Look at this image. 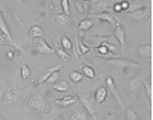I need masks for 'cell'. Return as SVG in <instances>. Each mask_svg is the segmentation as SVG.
I'll use <instances>...</instances> for the list:
<instances>
[{
    "mask_svg": "<svg viewBox=\"0 0 153 120\" xmlns=\"http://www.w3.org/2000/svg\"><path fill=\"white\" fill-rule=\"evenodd\" d=\"M125 16H126V19H129L130 23H133V24H144L151 20V11H148L146 8H143V10H138V11H136V12L126 13Z\"/></svg>",
    "mask_w": 153,
    "mask_h": 120,
    "instance_id": "obj_3",
    "label": "cell"
},
{
    "mask_svg": "<svg viewBox=\"0 0 153 120\" xmlns=\"http://www.w3.org/2000/svg\"><path fill=\"white\" fill-rule=\"evenodd\" d=\"M54 53H56V56L58 58H61L62 60H63V63H67L70 60V55L66 52L65 50H62L61 47H59L58 44H55V48H54Z\"/></svg>",
    "mask_w": 153,
    "mask_h": 120,
    "instance_id": "obj_17",
    "label": "cell"
},
{
    "mask_svg": "<svg viewBox=\"0 0 153 120\" xmlns=\"http://www.w3.org/2000/svg\"><path fill=\"white\" fill-rule=\"evenodd\" d=\"M105 120H122V119H121V116H120L117 112L110 111V112H108L105 115Z\"/></svg>",
    "mask_w": 153,
    "mask_h": 120,
    "instance_id": "obj_34",
    "label": "cell"
},
{
    "mask_svg": "<svg viewBox=\"0 0 153 120\" xmlns=\"http://www.w3.org/2000/svg\"><path fill=\"white\" fill-rule=\"evenodd\" d=\"M93 26H94V21L91 19H83L78 24V31H89Z\"/></svg>",
    "mask_w": 153,
    "mask_h": 120,
    "instance_id": "obj_19",
    "label": "cell"
},
{
    "mask_svg": "<svg viewBox=\"0 0 153 120\" xmlns=\"http://www.w3.org/2000/svg\"><path fill=\"white\" fill-rule=\"evenodd\" d=\"M78 48H79V52H81V55H82V56H83V55H86V53L90 51V47H87V45H85L83 43L81 42V40H79V42H78Z\"/></svg>",
    "mask_w": 153,
    "mask_h": 120,
    "instance_id": "obj_36",
    "label": "cell"
},
{
    "mask_svg": "<svg viewBox=\"0 0 153 120\" xmlns=\"http://www.w3.org/2000/svg\"><path fill=\"white\" fill-rule=\"evenodd\" d=\"M137 52L143 58H152V44L151 43H146V44L140 45Z\"/></svg>",
    "mask_w": 153,
    "mask_h": 120,
    "instance_id": "obj_16",
    "label": "cell"
},
{
    "mask_svg": "<svg viewBox=\"0 0 153 120\" xmlns=\"http://www.w3.org/2000/svg\"><path fill=\"white\" fill-rule=\"evenodd\" d=\"M24 107H26V110L35 111V112H45V113L51 112V108H50V105H48L47 100L38 94L28 97V100L26 102Z\"/></svg>",
    "mask_w": 153,
    "mask_h": 120,
    "instance_id": "obj_1",
    "label": "cell"
},
{
    "mask_svg": "<svg viewBox=\"0 0 153 120\" xmlns=\"http://www.w3.org/2000/svg\"><path fill=\"white\" fill-rule=\"evenodd\" d=\"M53 88L55 89V91H58V92H67L69 91V84L66 83V81H58L56 84H54L53 86Z\"/></svg>",
    "mask_w": 153,
    "mask_h": 120,
    "instance_id": "obj_26",
    "label": "cell"
},
{
    "mask_svg": "<svg viewBox=\"0 0 153 120\" xmlns=\"http://www.w3.org/2000/svg\"><path fill=\"white\" fill-rule=\"evenodd\" d=\"M124 111H125V119H126V120H140V119H138L137 112H136L132 107L125 108Z\"/></svg>",
    "mask_w": 153,
    "mask_h": 120,
    "instance_id": "obj_24",
    "label": "cell"
},
{
    "mask_svg": "<svg viewBox=\"0 0 153 120\" xmlns=\"http://www.w3.org/2000/svg\"><path fill=\"white\" fill-rule=\"evenodd\" d=\"M109 11V4L103 0H97V1H90L89 12L90 15H98V13H105Z\"/></svg>",
    "mask_w": 153,
    "mask_h": 120,
    "instance_id": "obj_6",
    "label": "cell"
},
{
    "mask_svg": "<svg viewBox=\"0 0 153 120\" xmlns=\"http://www.w3.org/2000/svg\"><path fill=\"white\" fill-rule=\"evenodd\" d=\"M61 45H62V47H61L62 50H67V51L73 50L71 40H70L67 36H62V39H61Z\"/></svg>",
    "mask_w": 153,
    "mask_h": 120,
    "instance_id": "obj_28",
    "label": "cell"
},
{
    "mask_svg": "<svg viewBox=\"0 0 153 120\" xmlns=\"http://www.w3.org/2000/svg\"><path fill=\"white\" fill-rule=\"evenodd\" d=\"M34 50L36 51L38 53H42V55H51L54 53V50L47 44V42L43 39L35 40L34 42Z\"/></svg>",
    "mask_w": 153,
    "mask_h": 120,
    "instance_id": "obj_8",
    "label": "cell"
},
{
    "mask_svg": "<svg viewBox=\"0 0 153 120\" xmlns=\"http://www.w3.org/2000/svg\"><path fill=\"white\" fill-rule=\"evenodd\" d=\"M76 96H78L79 102L82 103V105L85 107V110L90 113L91 119L93 120H98L97 119V110H95V102L94 100H93L90 96H87V95L81 94V92H76Z\"/></svg>",
    "mask_w": 153,
    "mask_h": 120,
    "instance_id": "obj_5",
    "label": "cell"
},
{
    "mask_svg": "<svg viewBox=\"0 0 153 120\" xmlns=\"http://www.w3.org/2000/svg\"><path fill=\"white\" fill-rule=\"evenodd\" d=\"M30 76H31V70L28 68V65H27L26 63H23V64H22V78L28 79Z\"/></svg>",
    "mask_w": 153,
    "mask_h": 120,
    "instance_id": "obj_31",
    "label": "cell"
},
{
    "mask_svg": "<svg viewBox=\"0 0 153 120\" xmlns=\"http://www.w3.org/2000/svg\"><path fill=\"white\" fill-rule=\"evenodd\" d=\"M114 39H116V42L120 43L121 50H124L125 45H126V32L124 31V28L121 27L120 23H117L116 27H114Z\"/></svg>",
    "mask_w": 153,
    "mask_h": 120,
    "instance_id": "obj_9",
    "label": "cell"
},
{
    "mask_svg": "<svg viewBox=\"0 0 153 120\" xmlns=\"http://www.w3.org/2000/svg\"><path fill=\"white\" fill-rule=\"evenodd\" d=\"M89 5H90V1H76L75 3L76 11H78L79 13H87L89 12Z\"/></svg>",
    "mask_w": 153,
    "mask_h": 120,
    "instance_id": "obj_23",
    "label": "cell"
},
{
    "mask_svg": "<svg viewBox=\"0 0 153 120\" xmlns=\"http://www.w3.org/2000/svg\"><path fill=\"white\" fill-rule=\"evenodd\" d=\"M28 34L32 39H34V37H40V39H42L43 35H45V31H43L42 27H39V26H32L31 28H30Z\"/></svg>",
    "mask_w": 153,
    "mask_h": 120,
    "instance_id": "obj_20",
    "label": "cell"
},
{
    "mask_svg": "<svg viewBox=\"0 0 153 120\" xmlns=\"http://www.w3.org/2000/svg\"><path fill=\"white\" fill-rule=\"evenodd\" d=\"M69 78L73 83H79V81L83 80V75H82L81 72H78V71H71V72L69 73Z\"/></svg>",
    "mask_w": 153,
    "mask_h": 120,
    "instance_id": "obj_27",
    "label": "cell"
},
{
    "mask_svg": "<svg viewBox=\"0 0 153 120\" xmlns=\"http://www.w3.org/2000/svg\"><path fill=\"white\" fill-rule=\"evenodd\" d=\"M91 35H95V36H110L111 32L106 27H98L91 32Z\"/></svg>",
    "mask_w": 153,
    "mask_h": 120,
    "instance_id": "obj_25",
    "label": "cell"
},
{
    "mask_svg": "<svg viewBox=\"0 0 153 120\" xmlns=\"http://www.w3.org/2000/svg\"><path fill=\"white\" fill-rule=\"evenodd\" d=\"M120 4H121L122 12H126V11L129 10V1H122V3H120Z\"/></svg>",
    "mask_w": 153,
    "mask_h": 120,
    "instance_id": "obj_39",
    "label": "cell"
},
{
    "mask_svg": "<svg viewBox=\"0 0 153 120\" xmlns=\"http://www.w3.org/2000/svg\"><path fill=\"white\" fill-rule=\"evenodd\" d=\"M0 44H4V45H11L10 42H8V39L4 36V35L1 34V31H0Z\"/></svg>",
    "mask_w": 153,
    "mask_h": 120,
    "instance_id": "obj_38",
    "label": "cell"
},
{
    "mask_svg": "<svg viewBox=\"0 0 153 120\" xmlns=\"http://www.w3.org/2000/svg\"><path fill=\"white\" fill-rule=\"evenodd\" d=\"M56 120H61V119H56Z\"/></svg>",
    "mask_w": 153,
    "mask_h": 120,
    "instance_id": "obj_43",
    "label": "cell"
},
{
    "mask_svg": "<svg viewBox=\"0 0 153 120\" xmlns=\"http://www.w3.org/2000/svg\"><path fill=\"white\" fill-rule=\"evenodd\" d=\"M97 52H98V56H101V58H105V56H108V55L114 56L113 53L109 52V50L105 47V45H101V44L97 47ZM114 58H116V56H114Z\"/></svg>",
    "mask_w": 153,
    "mask_h": 120,
    "instance_id": "obj_29",
    "label": "cell"
},
{
    "mask_svg": "<svg viewBox=\"0 0 153 120\" xmlns=\"http://www.w3.org/2000/svg\"><path fill=\"white\" fill-rule=\"evenodd\" d=\"M144 87H145V92H146V97H148L149 103H152V95H153V91H152V79L149 76V79H146L144 81Z\"/></svg>",
    "mask_w": 153,
    "mask_h": 120,
    "instance_id": "obj_22",
    "label": "cell"
},
{
    "mask_svg": "<svg viewBox=\"0 0 153 120\" xmlns=\"http://www.w3.org/2000/svg\"><path fill=\"white\" fill-rule=\"evenodd\" d=\"M108 64H111L113 67L121 70L124 73L129 71V68H140V64L136 61H132L129 59H121V58H113V59H106Z\"/></svg>",
    "mask_w": 153,
    "mask_h": 120,
    "instance_id": "obj_2",
    "label": "cell"
},
{
    "mask_svg": "<svg viewBox=\"0 0 153 120\" xmlns=\"http://www.w3.org/2000/svg\"><path fill=\"white\" fill-rule=\"evenodd\" d=\"M24 96V92L20 91L18 88H8L5 91L4 96H3V103H4L5 107H10V105L18 103L22 97Z\"/></svg>",
    "mask_w": 153,
    "mask_h": 120,
    "instance_id": "obj_4",
    "label": "cell"
},
{
    "mask_svg": "<svg viewBox=\"0 0 153 120\" xmlns=\"http://www.w3.org/2000/svg\"><path fill=\"white\" fill-rule=\"evenodd\" d=\"M81 71H82V75L86 76L89 79H95V71L93 70L90 65H82L81 67Z\"/></svg>",
    "mask_w": 153,
    "mask_h": 120,
    "instance_id": "obj_21",
    "label": "cell"
},
{
    "mask_svg": "<svg viewBox=\"0 0 153 120\" xmlns=\"http://www.w3.org/2000/svg\"><path fill=\"white\" fill-rule=\"evenodd\" d=\"M55 104L61 105V107H70L71 104H74L76 102V97L75 96H63L61 99H55L54 100Z\"/></svg>",
    "mask_w": 153,
    "mask_h": 120,
    "instance_id": "obj_15",
    "label": "cell"
},
{
    "mask_svg": "<svg viewBox=\"0 0 153 120\" xmlns=\"http://www.w3.org/2000/svg\"><path fill=\"white\" fill-rule=\"evenodd\" d=\"M91 16H94V18L100 19V20H102V21H106L108 24H110V26H114V27H116V24L118 23V20H116V19H114V16L111 15V13H109V12L98 13V15H91Z\"/></svg>",
    "mask_w": 153,
    "mask_h": 120,
    "instance_id": "obj_14",
    "label": "cell"
},
{
    "mask_svg": "<svg viewBox=\"0 0 153 120\" xmlns=\"http://www.w3.org/2000/svg\"><path fill=\"white\" fill-rule=\"evenodd\" d=\"M0 31H1V34L4 35V36L7 37V39H8V42H10V44L12 45L13 48H16V50H20V51H22V48L19 47V45L16 44L15 42H13L12 36H11V32H10V29H8V27H7V23H5L4 18H3V15H1V12H0Z\"/></svg>",
    "mask_w": 153,
    "mask_h": 120,
    "instance_id": "obj_10",
    "label": "cell"
},
{
    "mask_svg": "<svg viewBox=\"0 0 153 120\" xmlns=\"http://www.w3.org/2000/svg\"><path fill=\"white\" fill-rule=\"evenodd\" d=\"M61 7H62V10H63V15L70 16L71 11H70V4H69V1H67V0H62V1H61Z\"/></svg>",
    "mask_w": 153,
    "mask_h": 120,
    "instance_id": "obj_32",
    "label": "cell"
},
{
    "mask_svg": "<svg viewBox=\"0 0 153 120\" xmlns=\"http://www.w3.org/2000/svg\"><path fill=\"white\" fill-rule=\"evenodd\" d=\"M69 16L63 15V13H61V15H55V21L58 24H62V26H67L69 24Z\"/></svg>",
    "mask_w": 153,
    "mask_h": 120,
    "instance_id": "obj_30",
    "label": "cell"
},
{
    "mask_svg": "<svg viewBox=\"0 0 153 120\" xmlns=\"http://www.w3.org/2000/svg\"><path fill=\"white\" fill-rule=\"evenodd\" d=\"M70 119L71 120H89L86 112L83 110H74L70 113Z\"/></svg>",
    "mask_w": 153,
    "mask_h": 120,
    "instance_id": "obj_18",
    "label": "cell"
},
{
    "mask_svg": "<svg viewBox=\"0 0 153 120\" xmlns=\"http://www.w3.org/2000/svg\"><path fill=\"white\" fill-rule=\"evenodd\" d=\"M59 76H61V71H56V72H54L53 75L50 76V78L46 80V83H48V84H53V83H55L56 80L59 79Z\"/></svg>",
    "mask_w": 153,
    "mask_h": 120,
    "instance_id": "obj_35",
    "label": "cell"
},
{
    "mask_svg": "<svg viewBox=\"0 0 153 120\" xmlns=\"http://www.w3.org/2000/svg\"><path fill=\"white\" fill-rule=\"evenodd\" d=\"M62 68H63V64H59V65H54V67H51V68H48L47 71L45 72V75L42 76V78L39 79L38 81H35V84H42V83H46V80H47L48 78H50L51 75H53L54 72H56V71H61Z\"/></svg>",
    "mask_w": 153,
    "mask_h": 120,
    "instance_id": "obj_13",
    "label": "cell"
},
{
    "mask_svg": "<svg viewBox=\"0 0 153 120\" xmlns=\"http://www.w3.org/2000/svg\"><path fill=\"white\" fill-rule=\"evenodd\" d=\"M7 58H10V59L13 58V52H12V51H8V52H7Z\"/></svg>",
    "mask_w": 153,
    "mask_h": 120,
    "instance_id": "obj_41",
    "label": "cell"
},
{
    "mask_svg": "<svg viewBox=\"0 0 153 120\" xmlns=\"http://www.w3.org/2000/svg\"><path fill=\"white\" fill-rule=\"evenodd\" d=\"M143 83H144V75H138V76H134L129 81V84H128L129 86V91L132 92V95L134 97L138 94V91H140V87L143 86Z\"/></svg>",
    "mask_w": 153,
    "mask_h": 120,
    "instance_id": "obj_11",
    "label": "cell"
},
{
    "mask_svg": "<svg viewBox=\"0 0 153 120\" xmlns=\"http://www.w3.org/2000/svg\"><path fill=\"white\" fill-rule=\"evenodd\" d=\"M108 97V88L106 87H98L94 92V99H95V103L97 104H101L103 103Z\"/></svg>",
    "mask_w": 153,
    "mask_h": 120,
    "instance_id": "obj_12",
    "label": "cell"
},
{
    "mask_svg": "<svg viewBox=\"0 0 153 120\" xmlns=\"http://www.w3.org/2000/svg\"><path fill=\"white\" fill-rule=\"evenodd\" d=\"M106 88L110 89V92L113 94L114 99H116V100H117V103H118L120 108H121V110H125V107H126V105H125L124 100H122V99H121V96H120L118 89L116 88V84H114L113 78H110V76H106Z\"/></svg>",
    "mask_w": 153,
    "mask_h": 120,
    "instance_id": "obj_7",
    "label": "cell"
},
{
    "mask_svg": "<svg viewBox=\"0 0 153 120\" xmlns=\"http://www.w3.org/2000/svg\"><path fill=\"white\" fill-rule=\"evenodd\" d=\"M47 5L51 8L53 11H59L58 7H61V3L59 1H55V0H53V1H47Z\"/></svg>",
    "mask_w": 153,
    "mask_h": 120,
    "instance_id": "obj_37",
    "label": "cell"
},
{
    "mask_svg": "<svg viewBox=\"0 0 153 120\" xmlns=\"http://www.w3.org/2000/svg\"><path fill=\"white\" fill-rule=\"evenodd\" d=\"M78 42H79V36H78V35H75V36H74V53H75V56H76V58H78L79 60H82L83 58H82L81 52H79V48H78Z\"/></svg>",
    "mask_w": 153,
    "mask_h": 120,
    "instance_id": "obj_33",
    "label": "cell"
},
{
    "mask_svg": "<svg viewBox=\"0 0 153 120\" xmlns=\"http://www.w3.org/2000/svg\"><path fill=\"white\" fill-rule=\"evenodd\" d=\"M113 10H114V12H122L121 4H120V3H116V4L113 5Z\"/></svg>",
    "mask_w": 153,
    "mask_h": 120,
    "instance_id": "obj_40",
    "label": "cell"
},
{
    "mask_svg": "<svg viewBox=\"0 0 153 120\" xmlns=\"http://www.w3.org/2000/svg\"><path fill=\"white\" fill-rule=\"evenodd\" d=\"M0 120H3V119H1V116H0Z\"/></svg>",
    "mask_w": 153,
    "mask_h": 120,
    "instance_id": "obj_42",
    "label": "cell"
}]
</instances>
